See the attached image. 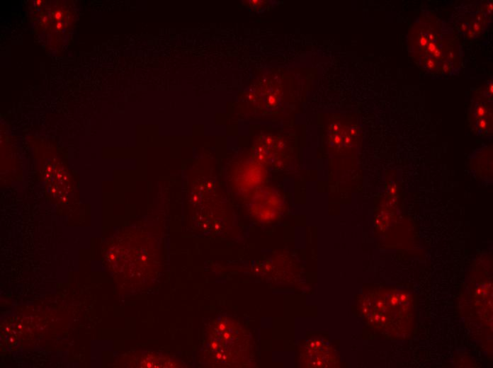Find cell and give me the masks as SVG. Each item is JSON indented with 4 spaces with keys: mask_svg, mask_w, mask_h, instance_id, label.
I'll return each instance as SVG.
<instances>
[{
    "mask_svg": "<svg viewBox=\"0 0 493 368\" xmlns=\"http://www.w3.org/2000/svg\"><path fill=\"white\" fill-rule=\"evenodd\" d=\"M433 30V26L426 25L416 31V47L422 50L423 58L429 60L426 66L434 69L437 64L441 65L439 60H442L445 42L440 33Z\"/></svg>",
    "mask_w": 493,
    "mask_h": 368,
    "instance_id": "6da1fadb",
    "label": "cell"
}]
</instances>
